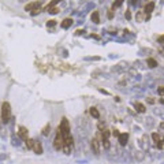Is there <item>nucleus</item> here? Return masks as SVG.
<instances>
[{
	"label": "nucleus",
	"mask_w": 164,
	"mask_h": 164,
	"mask_svg": "<svg viewBox=\"0 0 164 164\" xmlns=\"http://www.w3.org/2000/svg\"><path fill=\"white\" fill-rule=\"evenodd\" d=\"M159 93H160V95H163V93H164V88H160V89H159Z\"/></svg>",
	"instance_id": "cd10ccee"
},
{
	"label": "nucleus",
	"mask_w": 164,
	"mask_h": 164,
	"mask_svg": "<svg viewBox=\"0 0 164 164\" xmlns=\"http://www.w3.org/2000/svg\"><path fill=\"white\" fill-rule=\"evenodd\" d=\"M152 138L155 139V142H159V141H160V137H159L157 133H153V134H152Z\"/></svg>",
	"instance_id": "aec40b11"
},
{
	"label": "nucleus",
	"mask_w": 164,
	"mask_h": 164,
	"mask_svg": "<svg viewBox=\"0 0 164 164\" xmlns=\"http://www.w3.org/2000/svg\"><path fill=\"white\" fill-rule=\"evenodd\" d=\"M135 108H137V111H138V112H141V114H144V112L146 111L145 105H142L141 103H135Z\"/></svg>",
	"instance_id": "f8f14e48"
},
{
	"label": "nucleus",
	"mask_w": 164,
	"mask_h": 164,
	"mask_svg": "<svg viewBox=\"0 0 164 164\" xmlns=\"http://www.w3.org/2000/svg\"><path fill=\"white\" fill-rule=\"evenodd\" d=\"M112 134H114V135H116V137H119V134H120V133L118 131V130H114V131H112Z\"/></svg>",
	"instance_id": "393cba45"
},
{
	"label": "nucleus",
	"mask_w": 164,
	"mask_h": 164,
	"mask_svg": "<svg viewBox=\"0 0 164 164\" xmlns=\"http://www.w3.org/2000/svg\"><path fill=\"white\" fill-rule=\"evenodd\" d=\"M47 25L52 27V26H55V25H56V21H53V19H52V21H48V23H47Z\"/></svg>",
	"instance_id": "4be33fe9"
},
{
	"label": "nucleus",
	"mask_w": 164,
	"mask_h": 164,
	"mask_svg": "<svg viewBox=\"0 0 164 164\" xmlns=\"http://www.w3.org/2000/svg\"><path fill=\"white\" fill-rule=\"evenodd\" d=\"M40 7H41V1H33V3L26 4L25 11H34V10H40Z\"/></svg>",
	"instance_id": "7ed1b4c3"
},
{
	"label": "nucleus",
	"mask_w": 164,
	"mask_h": 164,
	"mask_svg": "<svg viewBox=\"0 0 164 164\" xmlns=\"http://www.w3.org/2000/svg\"><path fill=\"white\" fill-rule=\"evenodd\" d=\"M73 22H74V21H73L71 18H66V19H63V22H62V27H63V29H69L70 26L73 25Z\"/></svg>",
	"instance_id": "1a4fd4ad"
},
{
	"label": "nucleus",
	"mask_w": 164,
	"mask_h": 164,
	"mask_svg": "<svg viewBox=\"0 0 164 164\" xmlns=\"http://www.w3.org/2000/svg\"><path fill=\"white\" fill-rule=\"evenodd\" d=\"M131 3L133 4H135V0H131Z\"/></svg>",
	"instance_id": "473e14b6"
},
{
	"label": "nucleus",
	"mask_w": 164,
	"mask_h": 164,
	"mask_svg": "<svg viewBox=\"0 0 164 164\" xmlns=\"http://www.w3.org/2000/svg\"><path fill=\"white\" fill-rule=\"evenodd\" d=\"M25 142H26V146H27V149H33V145H34V139L27 138V139H25Z\"/></svg>",
	"instance_id": "4468645a"
},
{
	"label": "nucleus",
	"mask_w": 164,
	"mask_h": 164,
	"mask_svg": "<svg viewBox=\"0 0 164 164\" xmlns=\"http://www.w3.org/2000/svg\"><path fill=\"white\" fill-rule=\"evenodd\" d=\"M148 101H149V103H151V104H153V103H155V100H153V99H152V97H149V99H148Z\"/></svg>",
	"instance_id": "c85d7f7f"
},
{
	"label": "nucleus",
	"mask_w": 164,
	"mask_h": 164,
	"mask_svg": "<svg viewBox=\"0 0 164 164\" xmlns=\"http://www.w3.org/2000/svg\"><path fill=\"white\" fill-rule=\"evenodd\" d=\"M123 1L125 0H115L114 4H112V10H115V8H118V7H120L122 4H123Z\"/></svg>",
	"instance_id": "2eb2a0df"
},
{
	"label": "nucleus",
	"mask_w": 164,
	"mask_h": 164,
	"mask_svg": "<svg viewBox=\"0 0 164 164\" xmlns=\"http://www.w3.org/2000/svg\"><path fill=\"white\" fill-rule=\"evenodd\" d=\"M103 145H104L105 149H108V148H109V139H108V138H103Z\"/></svg>",
	"instance_id": "a211bd4d"
},
{
	"label": "nucleus",
	"mask_w": 164,
	"mask_h": 164,
	"mask_svg": "<svg viewBox=\"0 0 164 164\" xmlns=\"http://www.w3.org/2000/svg\"><path fill=\"white\" fill-rule=\"evenodd\" d=\"M32 151H34L37 155H41V153H43V146H41V144H40V142H36V141H34V145H33Z\"/></svg>",
	"instance_id": "6e6552de"
},
{
	"label": "nucleus",
	"mask_w": 164,
	"mask_h": 164,
	"mask_svg": "<svg viewBox=\"0 0 164 164\" xmlns=\"http://www.w3.org/2000/svg\"><path fill=\"white\" fill-rule=\"evenodd\" d=\"M1 122L3 123H8L10 119H11V105H10V103H7L4 101L3 104H1Z\"/></svg>",
	"instance_id": "f257e3e1"
},
{
	"label": "nucleus",
	"mask_w": 164,
	"mask_h": 164,
	"mask_svg": "<svg viewBox=\"0 0 164 164\" xmlns=\"http://www.w3.org/2000/svg\"><path fill=\"white\" fill-rule=\"evenodd\" d=\"M156 145H157L159 149H161V148H163V144H161V141H159V142H156Z\"/></svg>",
	"instance_id": "b1692460"
},
{
	"label": "nucleus",
	"mask_w": 164,
	"mask_h": 164,
	"mask_svg": "<svg viewBox=\"0 0 164 164\" xmlns=\"http://www.w3.org/2000/svg\"><path fill=\"white\" fill-rule=\"evenodd\" d=\"M92 149L95 152V155H99V153H100V142H99L97 138L92 139Z\"/></svg>",
	"instance_id": "39448f33"
},
{
	"label": "nucleus",
	"mask_w": 164,
	"mask_h": 164,
	"mask_svg": "<svg viewBox=\"0 0 164 164\" xmlns=\"http://www.w3.org/2000/svg\"><path fill=\"white\" fill-rule=\"evenodd\" d=\"M47 11H48L49 14H57V13H59V10H57L56 7H52V8H49V10H47Z\"/></svg>",
	"instance_id": "6ab92c4d"
},
{
	"label": "nucleus",
	"mask_w": 164,
	"mask_h": 164,
	"mask_svg": "<svg viewBox=\"0 0 164 164\" xmlns=\"http://www.w3.org/2000/svg\"><path fill=\"white\" fill-rule=\"evenodd\" d=\"M18 134H19V137L23 139V141L29 138V131H27V129H26L25 126H19V129H18Z\"/></svg>",
	"instance_id": "20e7f679"
},
{
	"label": "nucleus",
	"mask_w": 164,
	"mask_h": 164,
	"mask_svg": "<svg viewBox=\"0 0 164 164\" xmlns=\"http://www.w3.org/2000/svg\"><path fill=\"white\" fill-rule=\"evenodd\" d=\"M90 19H92V21L95 22L96 25H97V23H100V17H99V11H93V13H92V15H90Z\"/></svg>",
	"instance_id": "9d476101"
},
{
	"label": "nucleus",
	"mask_w": 164,
	"mask_h": 164,
	"mask_svg": "<svg viewBox=\"0 0 164 164\" xmlns=\"http://www.w3.org/2000/svg\"><path fill=\"white\" fill-rule=\"evenodd\" d=\"M59 1H60V0H52L49 4L47 6V10H49V8H52V7H55V6L57 4V3H59Z\"/></svg>",
	"instance_id": "f3484780"
},
{
	"label": "nucleus",
	"mask_w": 164,
	"mask_h": 164,
	"mask_svg": "<svg viewBox=\"0 0 164 164\" xmlns=\"http://www.w3.org/2000/svg\"><path fill=\"white\" fill-rule=\"evenodd\" d=\"M137 18H138L139 21H142V14H138V15H137Z\"/></svg>",
	"instance_id": "c756f323"
},
{
	"label": "nucleus",
	"mask_w": 164,
	"mask_h": 164,
	"mask_svg": "<svg viewBox=\"0 0 164 164\" xmlns=\"http://www.w3.org/2000/svg\"><path fill=\"white\" fill-rule=\"evenodd\" d=\"M127 139H129V134L127 133H120L119 134V144L122 146H125L127 144Z\"/></svg>",
	"instance_id": "0eeeda50"
},
{
	"label": "nucleus",
	"mask_w": 164,
	"mask_h": 164,
	"mask_svg": "<svg viewBox=\"0 0 164 164\" xmlns=\"http://www.w3.org/2000/svg\"><path fill=\"white\" fill-rule=\"evenodd\" d=\"M90 115H92L93 118H96V119H99V118H100V114H99L97 108H95V107L90 108Z\"/></svg>",
	"instance_id": "ddd939ff"
},
{
	"label": "nucleus",
	"mask_w": 164,
	"mask_h": 164,
	"mask_svg": "<svg viewBox=\"0 0 164 164\" xmlns=\"http://www.w3.org/2000/svg\"><path fill=\"white\" fill-rule=\"evenodd\" d=\"M130 17H131V15H130V13L127 11V13H126V18H127V19H130Z\"/></svg>",
	"instance_id": "7c9ffc66"
},
{
	"label": "nucleus",
	"mask_w": 164,
	"mask_h": 164,
	"mask_svg": "<svg viewBox=\"0 0 164 164\" xmlns=\"http://www.w3.org/2000/svg\"><path fill=\"white\" fill-rule=\"evenodd\" d=\"M53 146H55L56 151H60L63 148V135H62V131H60L59 127L56 130V137H55V141H53Z\"/></svg>",
	"instance_id": "f03ea898"
},
{
	"label": "nucleus",
	"mask_w": 164,
	"mask_h": 164,
	"mask_svg": "<svg viewBox=\"0 0 164 164\" xmlns=\"http://www.w3.org/2000/svg\"><path fill=\"white\" fill-rule=\"evenodd\" d=\"M153 8H155V3H153V1H151L149 4H146V6H145L144 14H145V17H146V18H149V15H151L152 11H153Z\"/></svg>",
	"instance_id": "423d86ee"
},
{
	"label": "nucleus",
	"mask_w": 164,
	"mask_h": 164,
	"mask_svg": "<svg viewBox=\"0 0 164 164\" xmlns=\"http://www.w3.org/2000/svg\"><path fill=\"white\" fill-rule=\"evenodd\" d=\"M40 11H41V10H34V11H32V15H37Z\"/></svg>",
	"instance_id": "a878e982"
},
{
	"label": "nucleus",
	"mask_w": 164,
	"mask_h": 164,
	"mask_svg": "<svg viewBox=\"0 0 164 164\" xmlns=\"http://www.w3.org/2000/svg\"><path fill=\"white\" fill-rule=\"evenodd\" d=\"M103 138H109V131H108V130H104V131H103Z\"/></svg>",
	"instance_id": "412c9836"
},
{
	"label": "nucleus",
	"mask_w": 164,
	"mask_h": 164,
	"mask_svg": "<svg viewBox=\"0 0 164 164\" xmlns=\"http://www.w3.org/2000/svg\"><path fill=\"white\" fill-rule=\"evenodd\" d=\"M51 131V125H47V126L43 129V135H48Z\"/></svg>",
	"instance_id": "dca6fc26"
},
{
	"label": "nucleus",
	"mask_w": 164,
	"mask_h": 164,
	"mask_svg": "<svg viewBox=\"0 0 164 164\" xmlns=\"http://www.w3.org/2000/svg\"><path fill=\"white\" fill-rule=\"evenodd\" d=\"M146 63H148V66H149L151 69H155V67L157 66V62H156L155 59H152V57H149V59L146 60Z\"/></svg>",
	"instance_id": "9b49d317"
},
{
	"label": "nucleus",
	"mask_w": 164,
	"mask_h": 164,
	"mask_svg": "<svg viewBox=\"0 0 164 164\" xmlns=\"http://www.w3.org/2000/svg\"><path fill=\"white\" fill-rule=\"evenodd\" d=\"M161 53H163V55H164V47H163V48H161Z\"/></svg>",
	"instance_id": "2f4dec72"
},
{
	"label": "nucleus",
	"mask_w": 164,
	"mask_h": 164,
	"mask_svg": "<svg viewBox=\"0 0 164 164\" xmlns=\"http://www.w3.org/2000/svg\"><path fill=\"white\" fill-rule=\"evenodd\" d=\"M157 40H159V43H160V44H164V34H163V36H160Z\"/></svg>",
	"instance_id": "5701e85b"
},
{
	"label": "nucleus",
	"mask_w": 164,
	"mask_h": 164,
	"mask_svg": "<svg viewBox=\"0 0 164 164\" xmlns=\"http://www.w3.org/2000/svg\"><path fill=\"white\" fill-rule=\"evenodd\" d=\"M163 1H164V0H163Z\"/></svg>",
	"instance_id": "72a5a7b5"
},
{
	"label": "nucleus",
	"mask_w": 164,
	"mask_h": 164,
	"mask_svg": "<svg viewBox=\"0 0 164 164\" xmlns=\"http://www.w3.org/2000/svg\"><path fill=\"white\" fill-rule=\"evenodd\" d=\"M114 17V14H112V10H109V13H108V18H112Z\"/></svg>",
	"instance_id": "bb28decb"
}]
</instances>
